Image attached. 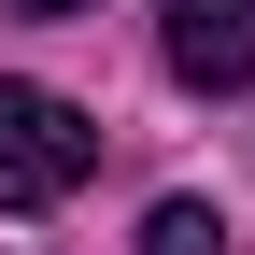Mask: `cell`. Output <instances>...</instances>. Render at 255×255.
<instances>
[{"instance_id": "1", "label": "cell", "mask_w": 255, "mask_h": 255, "mask_svg": "<svg viewBox=\"0 0 255 255\" xmlns=\"http://www.w3.org/2000/svg\"><path fill=\"white\" fill-rule=\"evenodd\" d=\"M85 170H100V128L57 85H0V213H57Z\"/></svg>"}, {"instance_id": "2", "label": "cell", "mask_w": 255, "mask_h": 255, "mask_svg": "<svg viewBox=\"0 0 255 255\" xmlns=\"http://www.w3.org/2000/svg\"><path fill=\"white\" fill-rule=\"evenodd\" d=\"M156 43L184 85H255V0H156Z\"/></svg>"}, {"instance_id": "3", "label": "cell", "mask_w": 255, "mask_h": 255, "mask_svg": "<svg viewBox=\"0 0 255 255\" xmlns=\"http://www.w3.org/2000/svg\"><path fill=\"white\" fill-rule=\"evenodd\" d=\"M142 255H227V227H213L199 199H156L142 213Z\"/></svg>"}, {"instance_id": "4", "label": "cell", "mask_w": 255, "mask_h": 255, "mask_svg": "<svg viewBox=\"0 0 255 255\" xmlns=\"http://www.w3.org/2000/svg\"><path fill=\"white\" fill-rule=\"evenodd\" d=\"M14 14H85V0H14Z\"/></svg>"}]
</instances>
